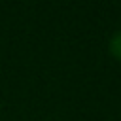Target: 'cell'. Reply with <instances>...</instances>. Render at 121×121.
I'll use <instances>...</instances> for the list:
<instances>
[{"instance_id":"1","label":"cell","mask_w":121,"mask_h":121,"mask_svg":"<svg viewBox=\"0 0 121 121\" xmlns=\"http://www.w3.org/2000/svg\"><path fill=\"white\" fill-rule=\"evenodd\" d=\"M110 51H112V55H113V57L121 59V30H119V32H115V34H113V38L110 40Z\"/></svg>"}]
</instances>
